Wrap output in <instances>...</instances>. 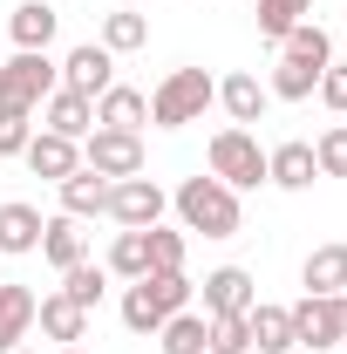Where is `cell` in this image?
<instances>
[{"label": "cell", "mask_w": 347, "mask_h": 354, "mask_svg": "<svg viewBox=\"0 0 347 354\" xmlns=\"http://www.w3.org/2000/svg\"><path fill=\"white\" fill-rule=\"evenodd\" d=\"M177 218H184V232H205V239H232L238 232V191L232 184H218V177H184L177 184Z\"/></svg>", "instance_id": "6da1fadb"}, {"label": "cell", "mask_w": 347, "mask_h": 354, "mask_svg": "<svg viewBox=\"0 0 347 354\" xmlns=\"http://www.w3.org/2000/svg\"><path fill=\"white\" fill-rule=\"evenodd\" d=\"M184 307H191V279L184 272H143V279H130V293H123V327L130 334H157Z\"/></svg>", "instance_id": "7a4b0ae2"}, {"label": "cell", "mask_w": 347, "mask_h": 354, "mask_svg": "<svg viewBox=\"0 0 347 354\" xmlns=\"http://www.w3.org/2000/svg\"><path fill=\"white\" fill-rule=\"evenodd\" d=\"M62 88V62H48V48H14V62H0V109H41Z\"/></svg>", "instance_id": "3957f363"}, {"label": "cell", "mask_w": 347, "mask_h": 354, "mask_svg": "<svg viewBox=\"0 0 347 354\" xmlns=\"http://www.w3.org/2000/svg\"><path fill=\"white\" fill-rule=\"evenodd\" d=\"M212 102H218V82L205 68H171V75L157 82V95H150V123H157V130H184V123H198Z\"/></svg>", "instance_id": "277c9868"}, {"label": "cell", "mask_w": 347, "mask_h": 354, "mask_svg": "<svg viewBox=\"0 0 347 354\" xmlns=\"http://www.w3.org/2000/svg\"><path fill=\"white\" fill-rule=\"evenodd\" d=\"M205 157H212V177L232 184V191H259L265 184V150H259L252 130H218Z\"/></svg>", "instance_id": "5b68a950"}, {"label": "cell", "mask_w": 347, "mask_h": 354, "mask_svg": "<svg viewBox=\"0 0 347 354\" xmlns=\"http://www.w3.org/2000/svg\"><path fill=\"white\" fill-rule=\"evenodd\" d=\"M164 212H171V198H164L157 177H116L102 218H116L123 232H150V225H164Z\"/></svg>", "instance_id": "8992f818"}, {"label": "cell", "mask_w": 347, "mask_h": 354, "mask_svg": "<svg viewBox=\"0 0 347 354\" xmlns=\"http://www.w3.org/2000/svg\"><path fill=\"white\" fill-rule=\"evenodd\" d=\"M82 164L95 177H143V136L136 130H88L82 136Z\"/></svg>", "instance_id": "52a82bcc"}, {"label": "cell", "mask_w": 347, "mask_h": 354, "mask_svg": "<svg viewBox=\"0 0 347 354\" xmlns=\"http://www.w3.org/2000/svg\"><path fill=\"white\" fill-rule=\"evenodd\" d=\"M293 313V348H347V334H341V293H306L300 307H286Z\"/></svg>", "instance_id": "ba28073f"}, {"label": "cell", "mask_w": 347, "mask_h": 354, "mask_svg": "<svg viewBox=\"0 0 347 354\" xmlns=\"http://www.w3.org/2000/svg\"><path fill=\"white\" fill-rule=\"evenodd\" d=\"M109 82H116V55H109L102 41H82V48H68V55H62V88H75V95L95 102Z\"/></svg>", "instance_id": "9c48e42d"}, {"label": "cell", "mask_w": 347, "mask_h": 354, "mask_svg": "<svg viewBox=\"0 0 347 354\" xmlns=\"http://www.w3.org/2000/svg\"><path fill=\"white\" fill-rule=\"evenodd\" d=\"M21 157H28V171L48 177V184H62V177L82 171V143H68V136H55V130H35Z\"/></svg>", "instance_id": "30bf717a"}, {"label": "cell", "mask_w": 347, "mask_h": 354, "mask_svg": "<svg viewBox=\"0 0 347 354\" xmlns=\"http://www.w3.org/2000/svg\"><path fill=\"white\" fill-rule=\"evenodd\" d=\"M143 123H150V95H143V88L109 82L102 95H95V130H136L143 136Z\"/></svg>", "instance_id": "8fae6325"}, {"label": "cell", "mask_w": 347, "mask_h": 354, "mask_svg": "<svg viewBox=\"0 0 347 354\" xmlns=\"http://www.w3.org/2000/svg\"><path fill=\"white\" fill-rule=\"evenodd\" d=\"M41 130L68 136V143H82V136L95 130V102H88V95H75V88H55V95L41 102Z\"/></svg>", "instance_id": "7c38bea8"}, {"label": "cell", "mask_w": 347, "mask_h": 354, "mask_svg": "<svg viewBox=\"0 0 347 354\" xmlns=\"http://www.w3.org/2000/svg\"><path fill=\"white\" fill-rule=\"evenodd\" d=\"M252 300H259V286H252L245 266H218V272H205V313H245Z\"/></svg>", "instance_id": "4fadbf2b"}, {"label": "cell", "mask_w": 347, "mask_h": 354, "mask_svg": "<svg viewBox=\"0 0 347 354\" xmlns=\"http://www.w3.org/2000/svg\"><path fill=\"white\" fill-rule=\"evenodd\" d=\"M313 143H279V150H265V184H279V191H313Z\"/></svg>", "instance_id": "5bb4252c"}, {"label": "cell", "mask_w": 347, "mask_h": 354, "mask_svg": "<svg viewBox=\"0 0 347 354\" xmlns=\"http://www.w3.org/2000/svg\"><path fill=\"white\" fill-rule=\"evenodd\" d=\"M35 320H41L48 341H62V348H82L88 341V313L68 300V293H48V300H35Z\"/></svg>", "instance_id": "9a60e30c"}, {"label": "cell", "mask_w": 347, "mask_h": 354, "mask_svg": "<svg viewBox=\"0 0 347 354\" xmlns=\"http://www.w3.org/2000/svg\"><path fill=\"white\" fill-rule=\"evenodd\" d=\"M218 102H225V116H232V130H245V123H259L265 102H272V88L259 75H225L218 82Z\"/></svg>", "instance_id": "2e32d148"}, {"label": "cell", "mask_w": 347, "mask_h": 354, "mask_svg": "<svg viewBox=\"0 0 347 354\" xmlns=\"http://www.w3.org/2000/svg\"><path fill=\"white\" fill-rule=\"evenodd\" d=\"M41 259L55 266V272H68V266H82L88 259V239H82V218H48L41 225Z\"/></svg>", "instance_id": "e0dca14e"}, {"label": "cell", "mask_w": 347, "mask_h": 354, "mask_svg": "<svg viewBox=\"0 0 347 354\" xmlns=\"http://www.w3.org/2000/svg\"><path fill=\"white\" fill-rule=\"evenodd\" d=\"M245 327H252V348L259 354H293V313L286 307L252 300V307H245Z\"/></svg>", "instance_id": "ac0fdd59"}, {"label": "cell", "mask_w": 347, "mask_h": 354, "mask_svg": "<svg viewBox=\"0 0 347 354\" xmlns=\"http://www.w3.org/2000/svg\"><path fill=\"white\" fill-rule=\"evenodd\" d=\"M55 191H62V212H68V218H102V212H109V177H95L88 164L75 177H62Z\"/></svg>", "instance_id": "d6986e66"}, {"label": "cell", "mask_w": 347, "mask_h": 354, "mask_svg": "<svg viewBox=\"0 0 347 354\" xmlns=\"http://www.w3.org/2000/svg\"><path fill=\"white\" fill-rule=\"evenodd\" d=\"M41 212L35 205H21V198H7L0 205V252H41Z\"/></svg>", "instance_id": "ffe728a7"}, {"label": "cell", "mask_w": 347, "mask_h": 354, "mask_svg": "<svg viewBox=\"0 0 347 354\" xmlns=\"http://www.w3.org/2000/svg\"><path fill=\"white\" fill-rule=\"evenodd\" d=\"M55 28H62V14H55L48 0H21V7L7 14V35H14V48H48V41H55Z\"/></svg>", "instance_id": "44dd1931"}, {"label": "cell", "mask_w": 347, "mask_h": 354, "mask_svg": "<svg viewBox=\"0 0 347 354\" xmlns=\"http://www.w3.org/2000/svg\"><path fill=\"white\" fill-rule=\"evenodd\" d=\"M306 293H347V245H313L300 266Z\"/></svg>", "instance_id": "7402d4cb"}, {"label": "cell", "mask_w": 347, "mask_h": 354, "mask_svg": "<svg viewBox=\"0 0 347 354\" xmlns=\"http://www.w3.org/2000/svg\"><path fill=\"white\" fill-rule=\"evenodd\" d=\"M28 327H35V293L0 279V354L21 348V341H28Z\"/></svg>", "instance_id": "603a6c76"}, {"label": "cell", "mask_w": 347, "mask_h": 354, "mask_svg": "<svg viewBox=\"0 0 347 354\" xmlns=\"http://www.w3.org/2000/svg\"><path fill=\"white\" fill-rule=\"evenodd\" d=\"M265 88H272V102H306V95L320 88V68H313V62H293V55H279Z\"/></svg>", "instance_id": "cb8c5ba5"}, {"label": "cell", "mask_w": 347, "mask_h": 354, "mask_svg": "<svg viewBox=\"0 0 347 354\" xmlns=\"http://www.w3.org/2000/svg\"><path fill=\"white\" fill-rule=\"evenodd\" d=\"M205 354H252L245 313H205Z\"/></svg>", "instance_id": "d4e9b609"}, {"label": "cell", "mask_w": 347, "mask_h": 354, "mask_svg": "<svg viewBox=\"0 0 347 354\" xmlns=\"http://www.w3.org/2000/svg\"><path fill=\"white\" fill-rule=\"evenodd\" d=\"M102 286H109V266H95V259H82V266H68V272H62V293H68L82 313L102 307Z\"/></svg>", "instance_id": "484cf974"}, {"label": "cell", "mask_w": 347, "mask_h": 354, "mask_svg": "<svg viewBox=\"0 0 347 354\" xmlns=\"http://www.w3.org/2000/svg\"><path fill=\"white\" fill-rule=\"evenodd\" d=\"M157 348L164 354H205V313H171L164 327H157Z\"/></svg>", "instance_id": "4316f807"}, {"label": "cell", "mask_w": 347, "mask_h": 354, "mask_svg": "<svg viewBox=\"0 0 347 354\" xmlns=\"http://www.w3.org/2000/svg\"><path fill=\"white\" fill-rule=\"evenodd\" d=\"M279 55H293V62H313V68H327L334 62V35L320 28V21H300L286 41H279Z\"/></svg>", "instance_id": "83f0119b"}, {"label": "cell", "mask_w": 347, "mask_h": 354, "mask_svg": "<svg viewBox=\"0 0 347 354\" xmlns=\"http://www.w3.org/2000/svg\"><path fill=\"white\" fill-rule=\"evenodd\" d=\"M143 41H150V21H143V14H123V7L102 14V48H109V55H136Z\"/></svg>", "instance_id": "f1b7e54d"}, {"label": "cell", "mask_w": 347, "mask_h": 354, "mask_svg": "<svg viewBox=\"0 0 347 354\" xmlns=\"http://www.w3.org/2000/svg\"><path fill=\"white\" fill-rule=\"evenodd\" d=\"M109 272H116V279H143V272H150V239H143V232H116V245H109Z\"/></svg>", "instance_id": "f546056e"}, {"label": "cell", "mask_w": 347, "mask_h": 354, "mask_svg": "<svg viewBox=\"0 0 347 354\" xmlns=\"http://www.w3.org/2000/svg\"><path fill=\"white\" fill-rule=\"evenodd\" d=\"M306 7H313V0H259V35L279 48L286 35H293V28H300V14H306Z\"/></svg>", "instance_id": "4dcf8cb0"}, {"label": "cell", "mask_w": 347, "mask_h": 354, "mask_svg": "<svg viewBox=\"0 0 347 354\" xmlns=\"http://www.w3.org/2000/svg\"><path fill=\"white\" fill-rule=\"evenodd\" d=\"M143 239H150V272H184V252H191V239H184V232H171V225H150Z\"/></svg>", "instance_id": "1f68e13d"}, {"label": "cell", "mask_w": 347, "mask_h": 354, "mask_svg": "<svg viewBox=\"0 0 347 354\" xmlns=\"http://www.w3.org/2000/svg\"><path fill=\"white\" fill-rule=\"evenodd\" d=\"M313 164H320V177H347V123L320 130V143H313Z\"/></svg>", "instance_id": "d6a6232c"}, {"label": "cell", "mask_w": 347, "mask_h": 354, "mask_svg": "<svg viewBox=\"0 0 347 354\" xmlns=\"http://www.w3.org/2000/svg\"><path fill=\"white\" fill-rule=\"evenodd\" d=\"M28 136H35V116L28 109H0V157H21Z\"/></svg>", "instance_id": "836d02e7"}, {"label": "cell", "mask_w": 347, "mask_h": 354, "mask_svg": "<svg viewBox=\"0 0 347 354\" xmlns=\"http://www.w3.org/2000/svg\"><path fill=\"white\" fill-rule=\"evenodd\" d=\"M320 102H327L334 116H347V62H327V68H320Z\"/></svg>", "instance_id": "e575fe53"}, {"label": "cell", "mask_w": 347, "mask_h": 354, "mask_svg": "<svg viewBox=\"0 0 347 354\" xmlns=\"http://www.w3.org/2000/svg\"><path fill=\"white\" fill-rule=\"evenodd\" d=\"M341 334H347V293H341Z\"/></svg>", "instance_id": "d590c367"}, {"label": "cell", "mask_w": 347, "mask_h": 354, "mask_svg": "<svg viewBox=\"0 0 347 354\" xmlns=\"http://www.w3.org/2000/svg\"><path fill=\"white\" fill-rule=\"evenodd\" d=\"M62 354H88V348H62Z\"/></svg>", "instance_id": "8d00e7d4"}, {"label": "cell", "mask_w": 347, "mask_h": 354, "mask_svg": "<svg viewBox=\"0 0 347 354\" xmlns=\"http://www.w3.org/2000/svg\"><path fill=\"white\" fill-rule=\"evenodd\" d=\"M14 354H35V348H14Z\"/></svg>", "instance_id": "74e56055"}]
</instances>
